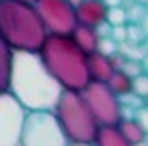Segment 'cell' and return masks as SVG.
<instances>
[{
  "label": "cell",
  "instance_id": "34",
  "mask_svg": "<svg viewBox=\"0 0 148 146\" xmlns=\"http://www.w3.org/2000/svg\"><path fill=\"white\" fill-rule=\"evenodd\" d=\"M71 146H77V144H71Z\"/></svg>",
  "mask_w": 148,
  "mask_h": 146
},
{
  "label": "cell",
  "instance_id": "12",
  "mask_svg": "<svg viewBox=\"0 0 148 146\" xmlns=\"http://www.w3.org/2000/svg\"><path fill=\"white\" fill-rule=\"evenodd\" d=\"M71 41H73L82 52L88 56V54L97 52V43H99V39H97L95 34V28H86V26H75L73 32L69 34Z\"/></svg>",
  "mask_w": 148,
  "mask_h": 146
},
{
  "label": "cell",
  "instance_id": "20",
  "mask_svg": "<svg viewBox=\"0 0 148 146\" xmlns=\"http://www.w3.org/2000/svg\"><path fill=\"white\" fill-rule=\"evenodd\" d=\"M97 52L101 54V56H112V54L118 52V43H114L112 39H99V43H97Z\"/></svg>",
  "mask_w": 148,
  "mask_h": 146
},
{
  "label": "cell",
  "instance_id": "14",
  "mask_svg": "<svg viewBox=\"0 0 148 146\" xmlns=\"http://www.w3.org/2000/svg\"><path fill=\"white\" fill-rule=\"evenodd\" d=\"M116 127H118L120 135H122V138H125L131 146H137L140 142H144V138H146V133L140 129V125L135 123V118H120Z\"/></svg>",
  "mask_w": 148,
  "mask_h": 146
},
{
  "label": "cell",
  "instance_id": "6",
  "mask_svg": "<svg viewBox=\"0 0 148 146\" xmlns=\"http://www.w3.org/2000/svg\"><path fill=\"white\" fill-rule=\"evenodd\" d=\"M82 99H84L86 108L90 110L95 123L99 127H116L120 120V103L118 97L110 93L105 84L99 82H88L86 88L82 90Z\"/></svg>",
  "mask_w": 148,
  "mask_h": 146
},
{
  "label": "cell",
  "instance_id": "31",
  "mask_svg": "<svg viewBox=\"0 0 148 146\" xmlns=\"http://www.w3.org/2000/svg\"><path fill=\"white\" fill-rule=\"evenodd\" d=\"M67 2H69V4H71V7H73V9H75V7H77V4L82 2V0H67Z\"/></svg>",
  "mask_w": 148,
  "mask_h": 146
},
{
  "label": "cell",
  "instance_id": "24",
  "mask_svg": "<svg viewBox=\"0 0 148 146\" xmlns=\"http://www.w3.org/2000/svg\"><path fill=\"white\" fill-rule=\"evenodd\" d=\"M127 26V24H125ZM125 26H112V32H110V39L114 43H125L127 41V28Z\"/></svg>",
  "mask_w": 148,
  "mask_h": 146
},
{
  "label": "cell",
  "instance_id": "16",
  "mask_svg": "<svg viewBox=\"0 0 148 146\" xmlns=\"http://www.w3.org/2000/svg\"><path fill=\"white\" fill-rule=\"evenodd\" d=\"M118 54H120L125 60H133V62H142V60H144V56H146L142 43L135 45V43H129V41L118 43Z\"/></svg>",
  "mask_w": 148,
  "mask_h": 146
},
{
  "label": "cell",
  "instance_id": "19",
  "mask_svg": "<svg viewBox=\"0 0 148 146\" xmlns=\"http://www.w3.org/2000/svg\"><path fill=\"white\" fill-rule=\"evenodd\" d=\"M105 22H108L110 26H125V24H127L125 7H112V9H108V15H105Z\"/></svg>",
  "mask_w": 148,
  "mask_h": 146
},
{
  "label": "cell",
  "instance_id": "22",
  "mask_svg": "<svg viewBox=\"0 0 148 146\" xmlns=\"http://www.w3.org/2000/svg\"><path fill=\"white\" fill-rule=\"evenodd\" d=\"M120 71L125 73V75H129L131 80L144 73V71H142V62H133V60H125V64H122V69H120Z\"/></svg>",
  "mask_w": 148,
  "mask_h": 146
},
{
  "label": "cell",
  "instance_id": "21",
  "mask_svg": "<svg viewBox=\"0 0 148 146\" xmlns=\"http://www.w3.org/2000/svg\"><path fill=\"white\" fill-rule=\"evenodd\" d=\"M127 41L129 43H135V45H140L142 41H144V32H142V28L137 26V24H127Z\"/></svg>",
  "mask_w": 148,
  "mask_h": 146
},
{
  "label": "cell",
  "instance_id": "32",
  "mask_svg": "<svg viewBox=\"0 0 148 146\" xmlns=\"http://www.w3.org/2000/svg\"><path fill=\"white\" fill-rule=\"evenodd\" d=\"M135 2H137V4H142V7H144V4L148 2V0H135Z\"/></svg>",
  "mask_w": 148,
  "mask_h": 146
},
{
  "label": "cell",
  "instance_id": "7",
  "mask_svg": "<svg viewBox=\"0 0 148 146\" xmlns=\"http://www.w3.org/2000/svg\"><path fill=\"white\" fill-rule=\"evenodd\" d=\"M32 7L47 34L69 37L73 32V28L77 26L75 11L67 0H34Z\"/></svg>",
  "mask_w": 148,
  "mask_h": 146
},
{
  "label": "cell",
  "instance_id": "2",
  "mask_svg": "<svg viewBox=\"0 0 148 146\" xmlns=\"http://www.w3.org/2000/svg\"><path fill=\"white\" fill-rule=\"evenodd\" d=\"M37 56L62 90L82 93L90 82L86 69V54L71 41V37L47 34Z\"/></svg>",
  "mask_w": 148,
  "mask_h": 146
},
{
  "label": "cell",
  "instance_id": "18",
  "mask_svg": "<svg viewBox=\"0 0 148 146\" xmlns=\"http://www.w3.org/2000/svg\"><path fill=\"white\" fill-rule=\"evenodd\" d=\"M125 15H127V24H140L142 17L146 15V7L137 2H131L129 7H125Z\"/></svg>",
  "mask_w": 148,
  "mask_h": 146
},
{
  "label": "cell",
  "instance_id": "13",
  "mask_svg": "<svg viewBox=\"0 0 148 146\" xmlns=\"http://www.w3.org/2000/svg\"><path fill=\"white\" fill-rule=\"evenodd\" d=\"M92 146H131L120 135L118 127H99L92 140Z\"/></svg>",
  "mask_w": 148,
  "mask_h": 146
},
{
  "label": "cell",
  "instance_id": "9",
  "mask_svg": "<svg viewBox=\"0 0 148 146\" xmlns=\"http://www.w3.org/2000/svg\"><path fill=\"white\" fill-rule=\"evenodd\" d=\"M73 11H75V22H77V26L97 28L99 24L105 22L108 7L103 4V0H82Z\"/></svg>",
  "mask_w": 148,
  "mask_h": 146
},
{
  "label": "cell",
  "instance_id": "4",
  "mask_svg": "<svg viewBox=\"0 0 148 146\" xmlns=\"http://www.w3.org/2000/svg\"><path fill=\"white\" fill-rule=\"evenodd\" d=\"M52 112H54L56 120H58L60 129H62L64 138L69 140V144L92 146V140L97 135L99 125L95 123L92 114L86 108L79 93L62 90Z\"/></svg>",
  "mask_w": 148,
  "mask_h": 146
},
{
  "label": "cell",
  "instance_id": "15",
  "mask_svg": "<svg viewBox=\"0 0 148 146\" xmlns=\"http://www.w3.org/2000/svg\"><path fill=\"white\" fill-rule=\"evenodd\" d=\"M105 86L110 88L112 95L122 97V95H129L131 93V77H129V75H125L122 71H114L110 75V80L105 82Z\"/></svg>",
  "mask_w": 148,
  "mask_h": 146
},
{
  "label": "cell",
  "instance_id": "23",
  "mask_svg": "<svg viewBox=\"0 0 148 146\" xmlns=\"http://www.w3.org/2000/svg\"><path fill=\"white\" fill-rule=\"evenodd\" d=\"M135 123L140 125V129L148 135V105H142L140 110H135Z\"/></svg>",
  "mask_w": 148,
  "mask_h": 146
},
{
  "label": "cell",
  "instance_id": "3",
  "mask_svg": "<svg viewBox=\"0 0 148 146\" xmlns=\"http://www.w3.org/2000/svg\"><path fill=\"white\" fill-rule=\"evenodd\" d=\"M45 32L32 4L19 0H0V39L13 52L37 54Z\"/></svg>",
  "mask_w": 148,
  "mask_h": 146
},
{
  "label": "cell",
  "instance_id": "28",
  "mask_svg": "<svg viewBox=\"0 0 148 146\" xmlns=\"http://www.w3.org/2000/svg\"><path fill=\"white\" fill-rule=\"evenodd\" d=\"M103 4L108 9H112V7H122V0H103Z\"/></svg>",
  "mask_w": 148,
  "mask_h": 146
},
{
  "label": "cell",
  "instance_id": "11",
  "mask_svg": "<svg viewBox=\"0 0 148 146\" xmlns=\"http://www.w3.org/2000/svg\"><path fill=\"white\" fill-rule=\"evenodd\" d=\"M11 69H13V49L0 39V95L9 93Z\"/></svg>",
  "mask_w": 148,
  "mask_h": 146
},
{
  "label": "cell",
  "instance_id": "33",
  "mask_svg": "<svg viewBox=\"0 0 148 146\" xmlns=\"http://www.w3.org/2000/svg\"><path fill=\"white\" fill-rule=\"evenodd\" d=\"M19 2H28V4H34V0H19Z\"/></svg>",
  "mask_w": 148,
  "mask_h": 146
},
{
  "label": "cell",
  "instance_id": "29",
  "mask_svg": "<svg viewBox=\"0 0 148 146\" xmlns=\"http://www.w3.org/2000/svg\"><path fill=\"white\" fill-rule=\"evenodd\" d=\"M142 71H144V73L148 75V54L144 56V60H142Z\"/></svg>",
  "mask_w": 148,
  "mask_h": 146
},
{
  "label": "cell",
  "instance_id": "10",
  "mask_svg": "<svg viewBox=\"0 0 148 146\" xmlns=\"http://www.w3.org/2000/svg\"><path fill=\"white\" fill-rule=\"evenodd\" d=\"M86 69H88L90 82H99V84H105L110 80V75L114 73L108 56H101L99 52H92L86 56Z\"/></svg>",
  "mask_w": 148,
  "mask_h": 146
},
{
  "label": "cell",
  "instance_id": "17",
  "mask_svg": "<svg viewBox=\"0 0 148 146\" xmlns=\"http://www.w3.org/2000/svg\"><path fill=\"white\" fill-rule=\"evenodd\" d=\"M131 93L135 97H140L142 101H148V75L146 73H142V75L131 80Z\"/></svg>",
  "mask_w": 148,
  "mask_h": 146
},
{
  "label": "cell",
  "instance_id": "1",
  "mask_svg": "<svg viewBox=\"0 0 148 146\" xmlns=\"http://www.w3.org/2000/svg\"><path fill=\"white\" fill-rule=\"evenodd\" d=\"M62 88L47 73L37 54L13 52L9 95L26 112H52Z\"/></svg>",
  "mask_w": 148,
  "mask_h": 146
},
{
  "label": "cell",
  "instance_id": "26",
  "mask_svg": "<svg viewBox=\"0 0 148 146\" xmlns=\"http://www.w3.org/2000/svg\"><path fill=\"white\" fill-rule=\"evenodd\" d=\"M108 60H110V64H112V69H114V71H120L122 64H125V58H122L118 52L112 54V56H108Z\"/></svg>",
  "mask_w": 148,
  "mask_h": 146
},
{
  "label": "cell",
  "instance_id": "8",
  "mask_svg": "<svg viewBox=\"0 0 148 146\" xmlns=\"http://www.w3.org/2000/svg\"><path fill=\"white\" fill-rule=\"evenodd\" d=\"M26 110L11 95H0V146H19Z\"/></svg>",
  "mask_w": 148,
  "mask_h": 146
},
{
  "label": "cell",
  "instance_id": "5",
  "mask_svg": "<svg viewBox=\"0 0 148 146\" xmlns=\"http://www.w3.org/2000/svg\"><path fill=\"white\" fill-rule=\"evenodd\" d=\"M19 146H71L54 112H26Z\"/></svg>",
  "mask_w": 148,
  "mask_h": 146
},
{
  "label": "cell",
  "instance_id": "27",
  "mask_svg": "<svg viewBox=\"0 0 148 146\" xmlns=\"http://www.w3.org/2000/svg\"><path fill=\"white\" fill-rule=\"evenodd\" d=\"M137 26L142 28V32H144V37H148V11H146V15L142 17V22L137 24Z\"/></svg>",
  "mask_w": 148,
  "mask_h": 146
},
{
  "label": "cell",
  "instance_id": "25",
  "mask_svg": "<svg viewBox=\"0 0 148 146\" xmlns=\"http://www.w3.org/2000/svg\"><path fill=\"white\" fill-rule=\"evenodd\" d=\"M110 32H112V26H110L108 22L99 24V26L95 28V34H97V39H108V37H110Z\"/></svg>",
  "mask_w": 148,
  "mask_h": 146
},
{
  "label": "cell",
  "instance_id": "30",
  "mask_svg": "<svg viewBox=\"0 0 148 146\" xmlns=\"http://www.w3.org/2000/svg\"><path fill=\"white\" fill-rule=\"evenodd\" d=\"M142 47H144V52H146V54H148V37H146V39H144V41H142Z\"/></svg>",
  "mask_w": 148,
  "mask_h": 146
}]
</instances>
